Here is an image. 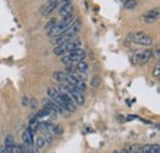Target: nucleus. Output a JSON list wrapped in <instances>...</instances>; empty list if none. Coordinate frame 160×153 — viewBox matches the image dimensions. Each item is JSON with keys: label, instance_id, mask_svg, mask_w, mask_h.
I'll list each match as a JSON object with an SVG mask.
<instances>
[{"label": "nucleus", "instance_id": "30", "mask_svg": "<svg viewBox=\"0 0 160 153\" xmlns=\"http://www.w3.org/2000/svg\"><path fill=\"white\" fill-rule=\"evenodd\" d=\"M120 153H128V148H123V151Z\"/></svg>", "mask_w": 160, "mask_h": 153}, {"label": "nucleus", "instance_id": "22", "mask_svg": "<svg viewBox=\"0 0 160 153\" xmlns=\"http://www.w3.org/2000/svg\"><path fill=\"white\" fill-rule=\"evenodd\" d=\"M100 76H95L92 79H91V87H94V88H98L99 85H100Z\"/></svg>", "mask_w": 160, "mask_h": 153}, {"label": "nucleus", "instance_id": "14", "mask_svg": "<svg viewBox=\"0 0 160 153\" xmlns=\"http://www.w3.org/2000/svg\"><path fill=\"white\" fill-rule=\"evenodd\" d=\"M73 66H74V68L77 69V72H81V73H86V71L89 69V64H88L86 62H84V61L78 62V63H75V64H73Z\"/></svg>", "mask_w": 160, "mask_h": 153}, {"label": "nucleus", "instance_id": "24", "mask_svg": "<svg viewBox=\"0 0 160 153\" xmlns=\"http://www.w3.org/2000/svg\"><path fill=\"white\" fill-rule=\"evenodd\" d=\"M44 116H48V113H47V110L43 108L42 110H40V111L37 113L36 117H37V119H42V117H44Z\"/></svg>", "mask_w": 160, "mask_h": 153}, {"label": "nucleus", "instance_id": "26", "mask_svg": "<svg viewBox=\"0 0 160 153\" xmlns=\"http://www.w3.org/2000/svg\"><path fill=\"white\" fill-rule=\"evenodd\" d=\"M149 153H160L159 145H153V146H150V152Z\"/></svg>", "mask_w": 160, "mask_h": 153}, {"label": "nucleus", "instance_id": "33", "mask_svg": "<svg viewBox=\"0 0 160 153\" xmlns=\"http://www.w3.org/2000/svg\"><path fill=\"white\" fill-rule=\"evenodd\" d=\"M112 153H120V152H118V151H113Z\"/></svg>", "mask_w": 160, "mask_h": 153}, {"label": "nucleus", "instance_id": "25", "mask_svg": "<svg viewBox=\"0 0 160 153\" xmlns=\"http://www.w3.org/2000/svg\"><path fill=\"white\" fill-rule=\"evenodd\" d=\"M28 105H31V109L32 110H36L37 109V100L36 99H30V103H28Z\"/></svg>", "mask_w": 160, "mask_h": 153}, {"label": "nucleus", "instance_id": "28", "mask_svg": "<svg viewBox=\"0 0 160 153\" xmlns=\"http://www.w3.org/2000/svg\"><path fill=\"white\" fill-rule=\"evenodd\" d=\"M150 146H152V145H147V146H144V148L140 151V153H149L150 152Z\"/></svg>", "mask_w": 160, "mask_h": 153}, {"label": "nucleus", "instance_id": "4", "mask_svg": "<svg viewBox=\"0 0 160 153\" xmlns=\"http://www.w3.org/2000/svg\"><path fill=\"white\" fill-rule=\"evenodd\" d=\"M128 38L137 43V45H140V46H152L153 45V40L149 37L148 35H145L144 32H140V31H136V32H132L129 34Z\"/></svg>", "mask_w": 160, "mask_h": 153}, {"label": "nucleus", "instance_id": "6", "mask_svg": "<svg viewBox=\"0 0 160 153\" xmlns=\"http://www.w3.org/2000/svg\"><path fill=\"white\" fill-rule=\"evenodd\" d=\"M80 27H81V22H80V20L75 19L73 22H72V25H70V26L62 34V36H64L68 41L74 40L75 36L78 35V32L80 31Z\"/></svg>", "mask_w": 160, "mask_h": 153}, {"label": "nucleus", "instance_id": "19", "mask_svg": "<svg viewBox=\"0 0 160 153\" xmlns=\"http://www.w3.org/2000/svg\"><path fill=\"white\" fill-rule=\"evenodd\" d=\"M52 134L57 135V136L63 135V127H62L60 125H54V126H53V130H52Z\"/></svg>", "mask_w": 160, "mask_h": 153}, {"label": "nucleus", "instance_id": "13", "mask_svg": "<svg viewBox=\"0 0 160 153\" xmlns=\"http://www.w3.org/2000/svg\"><path fill=\"white\" fill-rule=\"evenodd\" d=\"M38 120H37V117L36 116H31V119H30V126H28V130L31 131V132H36L37 130H38Z\"/></svg>", "mask_w": 160, "mask_h": 153}, {"label": "nucleus", "instance_id": "8", "mask_svg": "<svg viewBox=\"0 0 160 153\" xmlns=\"http://www.w3.org/2000/svg\"><path fill=\"white\" fill-rule=\"evenodd\" d=\"M158 19H159V8L152 9V10L147 11V13L143 15V20H144L145 22H149V24L155 22Z\"/></svg>", "mask_w": 160, "mask_h": 153}, {"label": "nucleus", "instance_id": "18", "mask_svg": "<svg viewBox=\"0 0 160 153\" xmlns=\"http://www.w3.org/2000/svg\"><path fill=\"white\" fill-rule=\"evenodd\" d=\"M46 145H47V143H46V141H44V138H43V137H38V138L36 140V148L42 150Z\"/></svg>", "mask_w": 160, "mask_h": 153}, {"label": "nucleus", "instance_id": "5", "mask_svg": "<svg viewBox=\"0 0 160 153\" xmlns=\"http://www.w3.org/2000/svg\"><path fill=\"white\" fill-rule=\"evenodd\" d=\"M58 90H59L62 100H63V104H64V109H65L68 113H74V111L77 110V106H75V103L73 101V99L69 96V94L67 93V90H65L63 87H59Z\"/></svg>", "mask_w": 160, "mask_h": 153}, {"label": "nucleus", "instance_id": "27", "mask_svg": "<svg viewBox=\"0 0 160 153\" xmlns=\"http://www.w3.org/2000/svg\"><path fill=\"white\" fill-rule=\"evenodd\" d=\"M140 151H142V150L136 145V146H132V147L128 150V153H140Z\"/></svg>", "mask_w": 160, "mask_h": 153}, {"label": "nucleus", "instance_id": "16", "mask_svg": "<svg viewBox=\"0 0 160 153\" xmlns=\"http://www.w3.org/2000/svg\"><path fill=\"white\" fill-rule=\"evenodd\" d=\"M122 5L124 9H134L137 6L136 0H122Z\"/></svg>", "mask_w": 160, "mask_h": 153}, {"label": "nucleus", "instance_id": "15", "mask_svg": "<svg viewBox=\"0 0 160 153\" xmlns=\"http://www.w3.org/2000/svg\"><path fill=\"white\" fill-rule=\"evenodd\" d=\"M53 78L58 82H62V83H65L67 82V78H68V73L67 72H60V71H57L53 73Z\"/></svg>", "mask_w": 160, "mask_h": 153}, {"label": "nucleus", "instance_id": "31", "mask_svg": "<svg viewBox=\"0 0 160 153\" xmlns=\"http://www.w3.org/2000/svg\"><path fill=\"white\" fill-rule=\"evenodd\" d=\"M0 153H6L5 150H4V147H0Z\"/></svg>", "mask_w": 160, "mask_h": 153}, {"label": "nucleus", "instance_id": "21", "mask_svg": "<svg viewBox=\"0 0 160 153\" xmlns=\"http://www.w3.org/2000/svg\"><path fill=\"white\" fill-rule=\"evenodd\" d=\"M44 141L46 143H52L53 142V134L52 132H44Z\"/></svg>", "mask_w": 160, "mask_h": 153}, {"label": "nucleus", "instance_id": "3", "mask_svg": "<svg viewBox=\"0 0 160 153\" xmlns=\"http://www.w3.org/2000/svg\"><path fill=\"white\" fill-rule=\"evenodd\" d=\"M62 87L67 90V93L69 94V96L73 99V101L77 105H84V103H85V95H82V92L78 90L74 85H72L69 83H63Z\"/></svg>", "mask_w": 160, "mask_h": 153}, {"label": "nucleus", "instance_id": "12", "mask_svg": "<svg viewBox=\"0 0 160 153\" xmlns=\"http://www.w3.org/2000/svg\"><path fill=\"white\" fill-rule=\"evenodd\" d=\"M72 13H73V4H72V3H68V4H64V5L60 6L59 15L62 18H64V16L72 14Z\"/></svg>", "mask_w": 160, "mask_h": 153}, {"label": "nucleus", "instance_id": "9", "mask_svg": "<svg viewBox=\"0 0 160 153\" xmlns=\"http://www.w3.org/2000/svg\"><path fill=\"white\" fill-rule=\"evenodd\" d=\"M58 6H60L59 1H49L48 5H44V6L41 9V13H42V15L47 16V15H49L52 11H54Z\"/></svg>", "mask_w": 160, "mask_h": 153}, {"label": "nucleus", "instance_id": "29", "mask_svg": "<svg viewBox=\"0 0 160 153\" xmlns=\"http://www.w3.org/2000/svg\"><path fill=\"white\" fill-rule=\"evenodd\" d=\"M153 74H154V76H159V66H157V68H155V72H154Z\"/></svg>", "mask_w": 160, "mask_h": 153}, {"label": "nucleus", "instance_id": "20", "mask_svg": "<svg viewBox=\"0 0 160 153\" xmlns=\"http://www.w3.org/2000/svg\"><path fill=\"white\" fill-rule=\"evenodd\" d=\"M25 146V153H37V148L35 146H28V145H23Z\"/></svg>", "mask_w": 160, "mask_h": 153}, {"label": "nucleus", "instance_id": "2", "mask_svg": "<svg viewBox=\"0 0 160 153\" xmlns=\"http://www.w3.org/2000/svg\"><path fill=\"white\" fill-rule=\"evenodd\" d=\"M80 46H81V42H80L79 40H75L74 38V40H72V41H69V42H67L64 45H60V46L54 47L53 53L56 56H64V55H67V53H69V52H72L74 50L80 48Z\"/></svg>", "mask_w": 160, "mask_h": 153}, {"label": "nucleus", "instance_id": "17", "mask_svg": "<svg viewBox=\"0 0 160 153\" xmlns=\"http://www.w3.org/2000/svg\"><path fill=\"white\" fill-rule=\"evenodd\" d=\"M56 24H57V20L56 19H51L47 24H46V26H44V30L46 31H49V30H52L54 26H56Z\"/></svg>", "mask_w": 160, "mask_h": 153}, {"label": "nucleus", "instance_id": "23", "mask_svg": "<svg viewBox=\"0 0 160 153\" xmlns=\"http://www.w3.org/2000/svg\"><path fill=\"white\" fill-rule=\"evenodd\" d=\"M28 103H30V99H28L27 95H23L21 98V104H22L23 108H27V106H28Z\"/></svg>", "mask_w": 160, "mask_h": 153}, {"label": "nucleus", "instance_id": "10", "mask_svg": "<svg viewBox=\"0 0 160 153\" xmlns=\"http://www.w3.org/2000/svg\"><path fill=\"white\" fill-rule=\"evenodd\" d=\"M22 142H23V145L35 146V134L31 132L28 129L25 130L23 134H22Z\"/></svg>", "mask_w": 160, "mask_h": 153}, {"label": "nucleus", "instance_id": "11", "mask_svg": "<svg viewBox=\"0 0 160 153\" xmlns=\"http://www.w3.org/2000/svg\"><path fill=\"white\" fill-rule=\"evenodd\" d=\"M15 146V142H14V137L11 135H8L6 138H5V146H4V150L6 153H11L12 148Z\"/></svg>", "mask_w": 160, "mask_h": 153}, {"label": "nucleus", "instance_id": "7", "mask_svg": "<svg viewBox=\"0 0 160 153\" xmlns=\"http://www.w3.org/2000/svg\"><path fill=\"white\" fill-rule=\"evenodd\" d=\"M132 57H134V63H145L149 58L152 57V51L150 50L137 51V52H134V55Z\"/></svg>", "mask_w": 160, "mask_h": 153}, {"label": "nucleus", "instance_id": "32", "mask_svg": "<svg viewBox=\"0 0 160 153\" xmlns=\"http://www.w3.org/2000/svg\"><path fill=\"white\" fill-rule=\"evenodd\" d=\"M11 153H16V152H15V146H14V148H12V151H11Z\"/></svg>", "mask_w": 160, "mask_h": 153}, {"label": "nucleus", "instance_id": "1", "mask_svg": "<svg viewBox=\"0 0 160 153\" xmlns=\"http://www.w3.org/2000/svg\"><path fill=\"white\" fill-rule=\"evenodd\" d=\"M85 57H86V52L84 50H81V48H78V50H74V51L64 55L62 57V63L65 64L67 67L68 66H73V64H75L78 62L84 61Z\"/></svg>", "mask_w": 160, "mask_h": 153}]
</instances>
